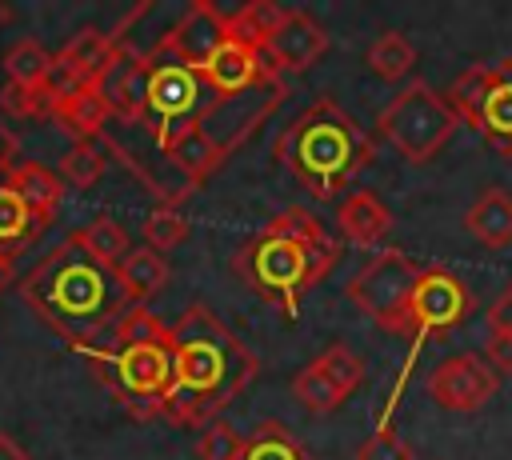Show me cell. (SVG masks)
Wrapping results in <instances>:
<instances>
[{
    "label": "cell",
    "instance_id": "ffe728a7",
    "mask_svg": "<svg viewBox=\"0 0 512 460\" xmlns=\"http://www.w3.org/2000/svg\"><path fill=\"white\" fill-rule=\"evenodd\" d=\"M116 284H120V296L128 308H140L148 304L164 284H168V260L160 252H152L148 244H132V252L112 268Z\"/></svg>",
    "mask_w": 512,
    "mask_h": 460
},
{
    "label": "cell",
    "instance_id": "603a6c76",
    "mask_svg": "<svg viewBox=\"0 0 512 460\" xmlns=\"http://www.w3.org/2000/svg\"><path fill=\"white\" fill-rule=\"evenodd\" d=\"M48 72H52V52L40 40L20 36L16 44H8V52H4V84L24 88V92H44L48 88Z\"/></svg>",
    "mask_w": 512,
    "mask_h": 460
},
{
    "label": "cell",
    "instance_id": "9a60e30c",
    "mask_svg": "<svg viewBox=\"0 0 512 460\" xmlns=\"http://www.w3.org/2000/svg\"><path fill=\"white\" fill-rule=\"evenodd\" d=\"M200 76L212 88V96H240V92H252V88H264V84L280 80V72L268 64V56L248 48L236 36L224 40V48L208 60V68Z\"/></svg>",
    "mask_w": 512,
    "mask_h": 460
},
{
    "label": "cell",
    "instance_id": "9c48e42d",
    "mask_svg": "<svg viewBox=\"0 0 512 460\" xmlns=\"http://www.w3.org/2000/svg\"><path fill=\"white\" fill-rule=\"evenodd\" d=\"M460 124L480 132L500 156H512V60H484L464 68L444 92Z\"/></svg>",
    "mask_w": 512,
    "mask_h": 460
},
{
    "label": "cell",
    "instance_id": "f1b7e54d",
    "mask_svg": "<svg viewBox=\"0 0 512 460\" xmlns=\"http://www.w3.org/2000/svg\"><path fill=\"white\" fill-rule=\"evenodd\" d=\"M104 168H108V160H104V148L96 144V140H80V144H72L64 156H60V164H56V176L64 180V188H92L100 176H104Z\"/></svg>",
    "mask_w": 512,
    "mask_h": 460
},
{
    "label": "cell",
    "instance_id": "e0dca14e",
    "mask_svg": "<svg viewBox=\"0 0 512 460\" xmlns=\"http://www.w3.org/2000/svg\"><path fill=\"white\" fill-rule=\"evenodd\" d=\"M0 184H8L24 204H28V212H32V220L40 224V232L56 220V212H60V204H64V180L56 176V168H48V164H40V160H20V164H12V168H4L0 172Z\"/></svg>",
    "mask_w": 512,
    "mask_h": 460
},
{
    "label": "cell",
    "instance_id": "e575fe53",
    "mask_svg": "<svg viewBox=\"0 0 512 460\" xmlns=\"http://www.w3.org/2000/svg\"><path fill=\"white\" fill-rule=\"evenodd\" d=\"M488 332H504V336H512V284L488 304Z\"/></svg>",
    "mask_w": 512,
    "mask_h": 460
},
{
    "label": "cell",
    "instance_id": "4316f807",
    "mask_svg": "<svg viewBox=\"0 0 512 460\" xmlns=\"http://www.w3.org/2000/svg\"><path fill=\"white\" fill-rule=\"evenodd\" d=\"M244 460H312V456L280 420H264L244 440Z\"/></svg>",
    "mask_w": 512,
    "mask_h": 460
},
{
    "label": "cell",
    "instance_id": "5bb4252c",
    "mask_svg": "<svg viewBox=\"0 0 512 460\" xmlns=\"http://www.w3.org/2000/svg\"><path fill=\"white\" fill-rule=\"evenodd\" d=\"M100 96L108 100V112L124 124H148V52L128 48L124 40H116V52L108 60V68L96 80Z\"/></svg>",
    "mask_w": 512,
    "mask_h": 460
},
{
    "label": "cell",
    "instance_id": "4fadbf2b",
    "mask_svg": "<svg viewBox=\"0 0 512 460\" xmlns=\"http://www.w3.org/2000/svg\"><path fill=\"white\" fill-rule=\"evenodd\" d=\"M228 36H232V28H228V12L216 8L212 0H192V4L176 16V24L156 40V48L168 52V56H176V60H184L188 68L204 72L208 60L224 48Z\"/></svg>",
    "mask_w": 512,
    "mask_h": 460
},
{
    "label": "cell",
    "instance_id": "7c38bea8",
    "mask_svg": "<svg viewBox=\"0 0 512 460\" xmlns=\"http://www.w3.org/2000/svg\"><path fill=\"white\" fill-rule=\"evenodd\" d=\"M500 388V372L484 360V352H452L444 356L432 376L424 380V392L444 412H480Z\"/></svg>",
    "mask_w": 512,
    "mask_h": 460
},
{
    "label": "cell",
    "instance_id": "277c9868",
    "mask_svg": "<svg viewBox=\"0 0 512 460\" xmlns=\"http://www.w3.org/2000/svg\"><path fill=\"white\" fill-rule=\"evenodd\" d=\"M272 152L296 176V184H304L308 196L332 200L372 164L376 144L344 104L320 96L280 128Z\"/></svg>",
    "mask_w": 512,
    "mask_h": 460
},
{
    "label": "cell",
    "instance_id": "d6a6232c",
    "mask_svg": "<svg viewBox=\"0 0 512 460\" xmlns=\"http://www.w3.org/2000/svg\"><path fill=\"white\" fill-rule=\"evenodd\" d=\"M356 460H416V456H412V444L400 432L376 428L356 444Z\"/></svg>",
    "mask_w": 512,
    "mask_h": 460
},
{
    "label": "cell",
    "instance_id": "836d02e7",
    "mask_svg": "<svg viewBox=\"0 0 512 460\" xmlns=\"http://www.w3.org/2000/svg\"><path fill=\"white\" fill-rule=\"evenodd\" d=\"M484 360H488L500 376H512V336L488 332V340H484Z\"/></svg>",
    "mask_w": 512,
    "mask_h": 460
},
{
    "label": "cell",
    "instance_id": "8fae6325",
    "mask_svg": "<svg viewBox=\"0 0 512 460\" xmlns=\"http://www.w3.org/2000/svg\"><path fill=\"white\" fill-rule=\"evenodd\" d=\"M288 100V84L284 80H272L264 88H252V92H240V96H216L204 116L196 120V128L208 136V144L220 152V160L228 164V156L248 144L256 136V128H264V120Z\"/></svg>",
    "mask_w": 512,
    "mask_h": 460
},
{
    "label": "cell",
    "instance_id": "44dd1931",
    "mask_svg": "<svg viewBox=\"0 0 512 460\" xmlns=\"http://www.w3.org/2000/svg\"><path fill=\"white\" fill-rule=\"evenodd\" d=\"M464 228L484 244V248H508L512 244V192L504 188H484L468 212Z\"/></svg>",
    "mask_w": 512,
    "mask_h": 460
},
{
    "label": "cell",
    "instance_id": "484cf974",
    "mask_svg": "<svg viewBox=\"0 0 512 460\" xmlns=\"http://www.w3.org/2000/svg\"><path fill=\"white\" fill-rule=\"evenodd\" d=\"M36 236H40V224L32 220L28 204L8 184H0V252H8L16 260Z\"/></svg>",
    "mask_w": 512,
    "mask_h": 460
},
{
    "label": "cell",
    "instance_id": "d6986e66",
    "mask_svg": "<svg viewBox=\"0 0 512 460\" xmlns=\"http://www.w3.org/2000/svg\"><path fill=\"white\" fill-rule=\"evenodd\" d=\"M336 228L356 248H376L392 228V212L376 192H348L336 208Z\"/></svg>",
    "mask_w": 512,
    "mask_h": 460
},
{
    "label": "cell",
    "instance_id": "ba28073f",
    "mask_svg": "<svg viewBox=\"0 0 512 460\" xmlns=\"http://www.w3.org/2000/svg\"><path fill=\"white\" fill-rule=\"evenodd\" d=\"M148 132L160 148H168L184 128H192L204 108L216 100L212 88L204 84V76L196 68H188L184 60L160 52L156 44L148 48Z\"/></svg>",
    "mask_w": 512,
    "mask_h": 460
},
{
    "label": "cell",
    "instance_id": "f546056e",
    "mask_svg": "<svg viewBox=\"0 0 512 460\" xmlns=\"http://www.w3.org/2000/svg\"><path fill=\"white\" fill-rule=\"evenodd\" d=\"M188 240V216H184V208L180 204H156L148 216H144V240L140 244H148L152 252H172L176 244H184Z\"/></svg>",
    "mask_w": 512,
    "mask_h": 460
},
{
    "label": "cell",
    "instance_id": "4dcf8cb0",
    "mask_svg": "<svg viewBox=\"0 0 512 460\" xmlns=\"http://www.w3.org/2000/svg\"><path fill=\"white\" fill-rule=\"evenodd\" d=\"M344 396H352L360 384H364V364H360V356L348 348V344H328L324 352H316V360H312Z\"/></svg>",
    "mask_w": 512,
    "mask_h": 460
},
{
    "label": "cell",
    "instance_id": "cb8c5ba5",
    "mask_svg": "<svg viewBox=\"0 0 512 460\" xmlns=\"http://www.w3.org/2000/svg\"><path fill=\"white\" fill-rule=\"evenodd\" d=\"M284 16H288L284 4H272V0H248V4H240L236 12H228V28H232V36L244 40L248 48L264 52L268 40L276 36V28L284 24Z\"/></svg>",
    "mask_w": 512,
    "mask_h": 460
},
{
    "label": "cell",
    "instance_id": "6da1fadb",
    "mask_svg": "<svg viewBox=\"0 0 512 460\" xmlns=\"http://www.w3.org/2000/svg\"><path fill=\"white\" fill-rule=\"evenodd\" d=\"M256 352L208 308L188 304L172 324V392L164 420L172 428H208L256 380Z\"/></svg>",
    "mask_w": 512,
    "mask_h": 460
},
{
    "label": "cell",
    "instance_id": "ac0fdd59",
    "mask_svg": "<svg viewBox=\"0 0 512 460\" xmlns=\"http://www.w3.org/2000/svg\"><path fill=\"white\" fill-rule=\"evenodd\" d=\"M48 116L72 136V144H80V140H104V124H108L112 112H108V100L100 96V88L84 84V88L60 96L48 108Z\"/></svg>",
    "mask_w": 512,
    "mask_h": 460
},
{
    "label": "cell",
    "instance_id": "d590c367",
    "mask_svg": "<svg viewBox=\"0 0 512 460\" xmlns=\"http://www.w3.org/2000/svg\"><path fill=\"white\" fill-rule=\"evenodd\" d=\"M0 460H32V456H28V448L20 440H12L8 432H0Z\"/></svg>",
    "mask_w": 512,
    "mask_h": 460
},
{
    "label": "cell",
    "instance_id": "7a4b0ae2",
    "mask_svg": "<svg viewBox=\"0 0 512 460\" xmlns=\"http://www.w3.org/2000/svg\"><path fill=\"white\" fill-rule=\"evenodd\" d=\"M336 260V236L320 224V216L292 204L232 252V276L248 284L264 304H272L284 320H296L300 300L332 272Z\"/></svg>",
    "mask_w": 512,
    "mask_h": 460
},
{
    "label": "cell",
    "instance_id": "5b68a950",
    "mask_svg": "<svg viewBox=\"0 0 512 460\" xmlns=\"http://www.w3.org/2000/svg\"><path fill=\"white\" fill-rule=\"evenodd\" d=\"M80 356L92 364L104 392L132 420H164V404L172 392V340L164 344H124L116 336H100Z\"/></svg>",
    "mask_w": 512,
    "mask_h": 460
},
{
    "label": "cell",
    "instance_id": "7402d4cb",
    "mask_svg": "<svg viewBox=\"0 0 512 460\" xmlns=\"http://www.w3.org/2000/svg\"><path fill=\"white\" fill-rule=\"evenodd\" d=\"M68 244L80 248L88 260H96L100 268H116L128 252H132V240H128V228L116 220V216H92L88 224L72 228L68 232Z\"/></svg>",
    "mask_w": 512,
    "mask_h": 460
},
{
    "label": "cell",
    "instance_id": "8992f818",
    "mask_svg": "<svg viewBox=\"0 0 512 460\" xmlns=\"http://www.w3.org/2000/svg\"><path fill=\"white\" fill-rule=\"evenodd\" d=\"M456 128H460L456 108L428 80H408L376 116V132L408 164H428L432 156H440V148L456 136Z\"/></svg>",
    "mask_w": 512,
    "mask_h": 460
},
{
    "label": "cell",
    "instance_id": "8d00e7d4",
    "mask_svg": "<svg viewBox=\"0 0 512 460\" xmlns=\"http://www.w3.org/2000/svg\"><path fill=\"white\" fill-rule=\"evenodd\" d=\"M12 284V256L8 252H0V292Z\"/></svg>",
    "mask_w": 512,
    "mask_h": 460
},
{
    "label": "cell",
    "instance_id": "d4e9b609",
    "mask_svg": "<svg viewBox=\"0 0 512 460\" xmlns=\"http://www.w3.org/2000/svg\"><path fill=\"white\" fill-rule=\"evenodd\" d=\"M364 64H368V72H372L376 80L396 84V80H404V76L416 68V44H412L404 32L388 28V32H380V36L368 44Z\"/></svg>",
    "mask_w": 512,
    "mask_h": 460
},
{
    "label": "cell",
    "instance_id": "1f68e13d",
    "mask_svg": "<svg viewBox=\"0 0 512 460\" xmlns=\"http://www.w3.org/2000/svg\"><path fill=\"white\" fill-rule=\"evenodd\" d=\"M244 440L228 420H216L200 432V444H196V456L200 460H244Z\"/></svg>",
    "mask_w": 512,
    "mask_h": 460
},
{
    "label": "cell",
    "instance_id": "3957f363",
    "mask_svg": "<svg viewBox=\"0 0 512 460\" xmlns=\"http://www.w3.org/2000/svg\"><path fill=\"white\" fill-rule=\"evenodd\" d=\"M20 296L44 320V328H52L72 352L100 340L128 308L116 276L96 260H88L68 240L24 272Z\"/></svg>",
    "mask_w": 512,
    "mask_h": 460
},
{
    "label": "cell",
    "instance_id": "83f0119b",
    "mask_svg": "<svg viewBox=\"0 0 512 460\" xmlns=\"http://www.w3.org/2000/svg\"><path fill=\"white\" fill-rule=\"evenodd\" d=\"M292 396H296V404L300 408H308V412H316V416H328V412H336V408H344V392L308 360L296 376H292Z\"/></svg>",
    "mask_w": 512,
    "mask_h": 460
},
{
    "label": "cell",
    "instance_id": "30bf717a",
    "mask_svg": "<svg viewBox=\"0 0 512 460\" xmlns=\"http://www.w3.org/2000/svg\"><path fill=\"white\" fill-rule=\"evenodd\" d=\"M420 268L408 252L400 248H380L372 252L356 276L344 284L348 300L356 304L360 316H368L380 332H392V336H404V316H408V304H412V292H416V280H420Z\"/></svg>",
    "mask_w": 512,
    "mask_h": 460
},
{
    "label": "cell",
    "instance_id": "2e32d148",
    "mask_svg": "<svg viewBox=\"0 0 512 460\" xmlns=\"http://www.w3.org/2000/svg\"><path fill=\"white\" fill-rule=\"evenodd\" d=\"M328 52V32L316 16L300 12V8H288L284 24L276 28V36L268 40L264 56L276 72H308L320 56Z\"/></svg>",
    "mask_w": 512,
    "mask_h": 460
},
{
    "label": "cell",
    "instance_id": "52a82bcc",
    "mask_svg": "<svg viewBox=\"0 0 512 460\" xmlns=\"http://www.w3.org/2000/svg\"><path fill=\"white\" fill-rule=\"evenodd\" d=\"M472 308H476V296H472V288H468L456 272H448L444 264H424V268H420V280H416V292H412V304H408V316H404V336L412 340V348H408V360H404V368H400V376H396V384H392V396H388L384 412H380V428H388L392 404L400 400V392H404V384H408V376H412V364H416L420 348H424L428 340L452 332L460 320H468Z\"/></svg>",
    "mask_w": 512,
    "mask_h": 460
}]
</instances>
